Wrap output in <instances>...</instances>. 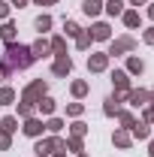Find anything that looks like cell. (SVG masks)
Returning a JSON list of instances; mask_svg holds the SVG:
<instances>
[{"mask_svg": "<svg viewBox=\"0 0 154 157\" xmlns=\"http://www.w3.org/2000/svg\"><path fill=\"white\" fill-rule=\"evenodd\" d=\"M82 12H85L88 18H97V15L103 12V3H100V0H85V3H82Z\"/></svg>", "mask_w": 154, "mask_h": 157, "instance_id": "cell-18", "label": "cell"}, {"mask_svg": "<svg viewBox=\"0 0 154 157\" xmlns=\"http://www.w3.org/2000/svg\"><path fill=\"white\" fill-rule=\"evenodd\" d=\"M12 103H15V91L9 85H3L0 88V106H12Z\"/></svg>", "mask_w": 154, "mask_h": 157, "instance_id": "cell-24", "label": "cell"}, {"mask_svg": "<svg viewBox=\"0 0 154 157\" xmlns=\"http://www.w3.org/2000/svg\"><path fill=\"white\" fill-rule=\"evenodd\" d=\"M15 130H18V118H15V115H6V118H0V133L12 136Z\"/></svg>", "mask_w": 154, "mask_h": 157, "instance_id": "cell-16", "label": "cell"}, {"mask_svg": "<svg viewBox=\"0 0 154 157\" xmlns=\"http://www.w3.org/2000/svg\"><path fill=\"white\" fill-rule=\"evenodd\" d=\"M133 48H136V36L127 33V36H118L115 42L109 45V52H106V55H109V58H118V55H127V52H133Z\"/></svg>", "mask_w": 154, "mask_h": 157, "instance_id": "cell-3", "label": "cell"}, {"mask_svg": "<svg viewBox=\"0 0 154 157\" xmlns=\"http://www.w3.org/2000/svg\"><path fill=\"white\" fill-rule=\"evenodd\" d=\"M148 154L154 157V139H151V142H148Z\"/></svg>", "mask_w": 154, "mask_h": 157, "instance_id": "cell-40", "label": "cell"}, {"mask_svg": "<svg viewBox=\"0 0 154 157\" xmlns=\"http://www.w3.org/2000/svg\"><path fill=\"white\" fill-rule=\"evenodd\" d=\"M91 36H94V42H106V39H112V27L106 21H97L91 27Z\"/></svg>", "mask_w": 154, "mask_h": 157, "instance_id": "cell-8", "label": "cell"}, {"mask_svg": "<svg viewBox=\"0 0 154 157\" xmlns=\"http://www.w3.org/2000/svg\"><path fill=\"white\" fill-rule=\"evenodd\" d=\"M64 30H67V36H79L82 33V27H79L76 21H64Z\"/></svg>", "mask_w": 154, "mask_h": 157, "instance_id": "cell-32", "label": "cell"}, {"mask_svg": "<svg viewBox=\"0 0 154 157\" xmlns=\"http://www.w3.org/2000/svg\"><path fill=\"white\" fill-rule=\"evenodd\" d=\"M15 36H18V27H15L12 21H3V27H0V39H3V42H15Z\"/></svg>", "mask_w": 154, "mask_h": 157, "instance_id": "cell-17", "label": "cell"}, {"mask_svg": "<svg viewBox=\"0 0 154 157\" xmlns=\"http://www.w3.org/2000/svg\"><path fill=\"white\" fill-rule=\"evenodd\" d=\"M42 130H45V121L37 118V115L24 118V124H21V133H24V136H30V139H39V136H42Z\"/></svg>", "mask_w": 154, "mask_h": 157, "instance_id": "cell-4", "label": "cell"}, {"mask_svg": "<svg viewBox=\"0 0 154 157\" xmlns=\"http://www.w3.org/2000/svg\"><path fill=\"white\" fill-rule=\"evenodd\" d=\"M48 48L55 52V58H58V55H67V36H52Z\"/></svg>", "mask_w": 154, "mask_h": 157, "instance_id": "cell-21", "label": "cell"}, {"mask_svg": "<svg viewBox=\"0 0 154 157\" xmlns=\"http://www.w3.org/2000/svg\"><path fill=\"white\" fill-rule=\"evenodd\" d=\"M142 73H145V60L130 55V58H127V76H142Z\"/></svg>", "mask_w": 154, "mask_h": 157, "instance_id": "cell-15", "label": "cell"}, {"mask_svg": "<svg viewBox=\"0 0 154 157\" xmlns=\"http://www.w3.org/2000/svg\"><path fill=\"white\" fill-rule=\"evenodd\" d=\"M82 112H85V106H82V103H70V106H67V115H70V118H79Z\"/></svg>", "mask_w": 154, "mask_h": 157, "instance_id": "cell-33", "label": "cell"}, {"mask_svg": "<svg viewBox=\"0 0 154 157\" xmlns=\"http://www.w3.org/2000/svg\"><path fill=\"white\" fill-rule=\"evenodd\" d=\"M112 142H115V148H130L133 145V136H130V130L118 127L115 133H112Z\"/></svg>", "mask_w": 154, "mask_h": 157, "instance_id": "cell-11", "label": "cell"}, {"mask_svg": "<svg viewBox=\"0 0 154 157\" xmlns=\"http://www.w3.org/2000/svg\"><path fill=\"white\" fill-rule=\"evenodd\" d=\"M130 136H133V139H148V136H151V127H148L145 121H136L133 127H130Z\"/></svg>", "mask_w": 154, "mask_h": 157, "instance_id": "cell-19", "label": "cell"}, {"mask_svg": "<svg viewBox=\"0 0 154 157\" xmlns=\"http://www.w3.org/2000/svg\"><path fill=\"white\" fill-rule=\"evenodd\" d=\"M118 121H121L124 130H130V127L136 124V115H133V112H127V109H121V112H118Z\"/></svg>", "mask_w": 154, "mask_h": 157, "instance_id": "cell-26", "label": "cell"}, {"mask_svg": "<svg viewBox=\"0 0 154 157\" xmlns=\"http://www.w3.org/2000/svg\"><path fill=\"white\" fill-rule=\"evenodd\" d=\"M130 3H133V6H142V3H145V0H130Z\"/></svg>", "mask_w": 154, "mask_h": 157, "instance_id": "cell-42", "label": "cell"}, {"mask_svg": "<svg viewBox=\"0 0 154 157\" xmlns=\"http://www.w3.org/2000/svg\"><path fill=\"white\" fill-rule=\"evenodd\" d=\"M70 91H73V97H76V100H82L85 94H88V91H91V85L79 78V82H73V85H70Z\"/></svg>", "mask_w": 154, "mask_h": 157, "instance_id": "cell-23", "label": "cell"}, {"mask_svg": "<svg viewBox=\"0 0 154 157\" xmlns=\"http://www.w3.org/2000/svg\"><path fill=\"white\" fill-rule=\"evenodd\" d=\"M70 73H73V58H70V55H58V58H55V63H52V76L67 78Z\"/></svg>", "mask_w": 154, "mask_h": 157, "instance_id": "cell-5", "label": "cell"}, {"mask_svg": "<svg viewBox=\"0 0 154 157\" xmlns=\"http://www.w3.org/2000/svg\"><path fill=\"white\" fill-rule=\"evenodd\" d=\"M103 9L115 18V15H121V12H124V0H106V3H103Z\"/></svg>", "mask_w": 154, "mask_h": 157, "instance_id": "cell-22", "label": "cell"}, {"mask_svg": "<svg viewBox=\"0 0 154 157\" xmlns=\"http://www.w3.org/2000/svg\"><path fill=\"white\" fill-rule=\"evenodd\" d=\"M48 27H52V15H39V18H37V30H39V33H45Z\"/></svg>", "mask_w": 154, "mask_h": 157, "instance_id": "cell-30", "label": "cell"}, {"mask_svg": "<svg viewBox=\"0 0 154 157\" xmlns=\"http://www.w3.org/2000/svg\"><path fill=\"white\" fill-rule=\"evenodd\" d=\"M30 0H12V6H27Z\"/></svg>", "mask_w": 154, "mask_h": 157, "instance_id": "cell-38", "label": "cell"}, {"mask_svg": "<svg viewBox=\"0 0 154 157\" xmlns=\"http://www.w3.org/2000/svg\"><path fill=\"white\" fill-rule=\"evenodd\" d=\"M55 106H58V103H55V100L48 97V94L37 100V109H39V112H42V115H45V118H52V115H55Z\"/></svg>", "mask_w": 154, "mask_h": 157, "instance_id": "cell-14", "label": "cell"}, {"mask_svg": "<svg viewBox=\"0 0 154 157\" xmlns=\"http://www.w3.org/2000/svg\"><path fill=\"white\" fill-rule=\"evenodd\" d=\"M142 42H145V45H154V27H148V30L142 33Z\"/></svg>", "mask_w": 154, "mask_h": 157, "instance_id": "cell-36", "label": "cell"}, {"mask_svg": "<svg viewBox=\"0 0 154 157\" xmlns=\"http://www.w3.org/2000/svg\"><path fill=\"white\" fill-rule=\"evenodd\" d=\"M9 9H12V3H6V0H0V18H3V21L9 18Z\"/></svg>", "mask_w": 154, "mask_h": 157, "instance_id": "cell-34", "label": "cell"}, {"mask_svg": "<svg viewBox=\"0 0 154 157\" xmlns=\"http://www.w3.org/2000/svg\"><path fill=\"white\" fill-rule=\"evenodd\" d=\"M109 55H106V52H97V55H91V58H88V70H91V73H103V70H106V67H109Z\"/></svg>", "mask_w": 154, "mask_h": 157, "instance_id": "cell-7", "label": "cell"}, {"mask_svg": "<svg viewBox=\"0 0 154 157\" xmlns=\"http://www.w3.org/2000/svg\"><path fill=\"white\" fill-rule=\"evenodd\" d=\"M30 3H37V6H52V3H58V0H30Z\"/></svg>", "mask_w": 154, "mask_h": 157, "instance_id": "cell-37", "label": "cell"}, {"mask_svg": "<svg viewBox=\"0 0 154 157\" xmlns=\"http://www.w3.org/2000/svg\"><path fill=\"white\" fill-rule=\"evenodd\" d=\"M48 94V85H45V78H33L24 91H21V103H33L37 106V100L39 97H45Z\"/></svg>", "mask_w": 154, "mask_h": 157, "instance_id": "cell-2", "label": "cell"}, {"mask_svg": "<svg viewBox=\"0 0 154 157\" xmlns=\"http://www.w3.org/2000/svg\"><path fill=\"white\" fill-rule=\"evenodd\" d=\"M45 130H48V133H55V136H58L60 130H64V121H60V118H48V121H45Z\"/></svg>", "mask_w": 154, "mask_h": 157, "instance_id": "cell-28", "label": "cell"}, {"mask_svg": "<svg viewBox=\"0 0 154 157\" xmlns=\"http://www.w3.org/2000/svg\"><path fill=\"white\" fill-rule=\"evenodd\" d=\"M33 109H37L33 103H18V118H30V115H33Z\"/></svg>", "mask_w": 154, "mask_h": 157, "instance_id": "cell-31", "label": "cell"}, {"mask_svg": "<svg viewBox=\"0 0 154 157\" xmlns=\"http://www.w3.org/2000/svg\"><path fill=\"white\" fill-rule=\"evenodd\" d=\"M151 124H154V121H151Z\"/></svg>", "mask_w": 154, "mask_h": 157, "instance_id": "cell-45", "label": "cell"}, {"mask_svg": "<svg viewBox=\"0 0 154 157\" xmlns=\"http://www.w3.org/2000/svg\"><path fill=\"white\" fill-rule=\"evenodd\" d=\"M148 18L154 21V3H148Z\"/></svg>", "mask_w": 154, "mask_h": 157, "instance_id": "cell-39", "label": "cell"}, {"mask_svg": "<svg viewBox=\"0 0 154 157\" xmlns=\"http://www.w3.org/2000/svg\"><path fill=\"white\" fill-rule=\"evenodd\" d=\"M85 133H88V124H85V121H73V124H70V136H85Z\"/></svg>", "mask_w": 154, "mask_h": 157, "instance_id": "cell-27", "label": "cell"}, {"mask_svg": "<svg viewBox=\"0 0 154 157\" xmlns=\"http://www.w3.org/2000/svg\"><path fill=\"white\" fill-rule=\"evenodd\" d=\"M124 100H130V106H136V109H139V106H148V91H142V88L136 91V88H130Z\"/></svg>", "mask_w": 154, "mask_h": 157, "instance_id": "cell-12", "label": "cell"}, {"mask_svg": "<svg viewBox=\"0 0 154 157\" xmlns=\"http://www.w3.org/2000/svg\"><path fill=\"white\" fill-rule=\"evenodd\" d=\"M91 42H94L91 30H82V33L76 36V48H79V52H88V48H91Z\"/></svg>", "mask_w": 154, "mask_h": 157, "instance_id": "cell-20", "label": "cell"}, {"mask_svg": "<svg viewBox=\"0 0 154 157\" xmlns=\"http://www.w3.org/2000/svg\"><path fill=\"white\" fill-rule=\"evenodd\" d=\"M33 60H37V58H33L30 45H21V42H6L3 58H0V67H3V73H6V78H9V76H15L18 70H27Z\"/></svg>", "mask_w": 154, "mask_h": 157, "instance_id": "cell-1", "label": "cell"}, {"mask_svg": "<svg viewBox=\"0 0 154 157\" xmlns=\"http://www.w3.org/2000/svg\"><path fill=\"white\" fill-rule=\"evenodd\" d=\"M9 145H12V136L0 133V151H9Z\"/></svg>", "mask_w": 154, "mask_h": 157, "instance_id": "cell-35", "label": "cell"}, {"mask_svg": "<svg viewBox=\"0 0 154 157\" xmlns=\"http://www.w3.org/2000/svg\"><path fill=\"white\" fill-rule=\"evenodd\" d=\"M127 97V94H121V91H115V94H112V97H106L103 100V115H118V112H121V100Z\"/></svg>", "mask_w": 154, "mask_h": 157, "instance_id": "cell-6", "label": "cell"}, {"mask_svg": "<svg viewBox=\"0 0 154 157\" xmlns=\"http://www.w3.org/2000/svg\"><path fill=\"white\" fill-rule=\"evenodd\" d=\"M0 78H6V73H3V67H0Z\"/></svg>", "mask_w": 154, "mask_h": 157, "instance_id": "cell-43", "label": "cell"}, {"mask_svg": "<svg viewBox=\"0 0 154 157\" xmlns=\"http://www.w3.org/2000/svg\"><path fill=\"white\" fill-rule=\"evenodd\" d=\"M30 52H33V58H45L52 48H48V42H45V39H37V42L30 45Z\"/></svg>", "mask_w": 154, "mask_h": 157, "instance_id": "cell-25", "label": "cell"}, {"mask_svg": "<svg viewBox=\"0 0 154 157\" xmlns=\"http://www.w3.org/2000/svg\"><path fill=\"white\" fill-rule=\"evenodd\" d=\"M33 154H37V157H52V154H55V139H37Z\"/></svg>", "mask_w": 154, "mask_h": 157, "instance_id": "cell-10", "label": "cell"}, {"mask_svg": "<svg viewBox=\"0 0 154 157\" xmlns=\"http://www.w3.org/2000/svg\"><path fill=\"white\" fill-rule=\"evenodd\" d=\"M112 85H115V91L127 94V91H130V76H127V70H115V73H112Z\"/></svg>", "mask_w": 154, "mask_h": 157, "instance_id": "cell-9", "label": "cell"}, {"mask_svg": "<svg viewBox=\"0 0 154 157\" xmlns=\"http://www.w3.org/2000/svg\"><path fill=\"white\" fill-rule=\"evenodd\" d=\"M79 157H88V154H85V151H82V154H79Z\"/></svg>", "mask_w": 154, "mask_h": 157, "instance_id": "cell-44", "label": "cell"}, {"mask_svg": "<svg viewBox=\"0 0 154 157\" xmlns=\"http://www.w3.org/2000/svg\"><path fill=\"white\" fill-rule=\"evenodd\" d=\"M121 21H124V27H130V30H136V27L142 24V15H139L136 9H124V12H121Z\"/></svg>", "mask_w": 154, "mask_h": 157, "instance_id": "cell-13", "label": "cell"}, {"mask_svg": "<svg viewBox=\"0 0 154 157\" xmlns=\"http://www.w3.org/2000/svg\"><path fill=\"white\" fill-rule=\"evenodd\" d=\"M52 157H67V151H55V154H52Z\"/></svg>", "mask_w": 154, "mask_h": 157, "instance_id": "cell-41", "label": "cell"}, {"mask_svg": "<svg viewBox=\"0 0 154 157\" xmlns=\"http://www.w3.org/2000/svg\"><path fill=\"white\" fill-rule=\"evenodd\" d=\"M67 151H76V154H82V151H85L82 139H79V136H70V139H67Z\"/></svg>", "mask_w": 154, "mask_h": 157, "instance_id": "cell-29", "label": "cell"}]
</instances>
